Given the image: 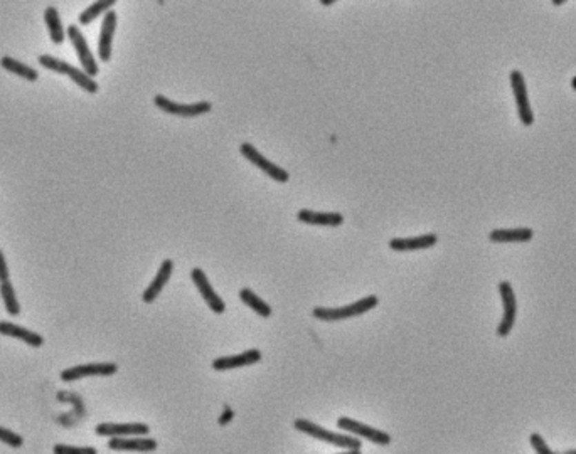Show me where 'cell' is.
Here are the masks:
<instances>
[{
    "label": "cell",
    "instance_id": "1",
    "mask_svg": "<svg viewBox=\"0 0 576 454\" xmlns=\"http://www.w3.org/2000/svg\"><path fill=\"white\" fill-rule=\"evenodd\" d=\"M293 427H295L297 431H300V433L314 437V440L327 442V444H332V446H337V448L347 449V451L361 449V446H362V442L357 441L354 436H349V434L332 433V431L315 424V422H312V421H307V419H295Z\"/></svg>",
    "mask_w": 576,
    "mask_h": 454
},
{
    "label": "cell",
    "instance_id": "2",
    "mask_svg": "<svg viewBox=\"0 0 576 454\" xmlns=\"http://www.w3.org/2000/svg\"><path fill=\"white\" fill-rule=\"evenodd\" d=\"M375 307H377V296L369 295V296H366V298L356 301V303L346 305V307H339V308L317 307L312 310V315H314L317 320H322V322H341V320L359 316L362 315V313L373 310Z\"/></svg>",
    "mask_w": 576,
    "mask_h": 454
},
{
    "label": "cell",
    "instance_id": "3",
    "mask_svg": "<svg viewBox=\"0 0 576 454\" xmlns=\"http://www.w3.org/2000/svg\"><path fill=\"white\" fill-rule=\"evenodd\" d=\"M39 64L41 66H44L46 70L59 72V74H66L68 78H71L76 85L81 86L83 90L88 91V93H97L98 91V85L93 78H90L85 71H81V70H78V68L71 66V64L64 63V61H59V59H56V57L44 54V56H39Z\"/></svg>",
    "mask_w": 576,
    "mask_h": 454
},
{
    "label": "cell",
    "instance_id": "4",
    "mask_svg": "<svg viewBox=\"0 0 576 454\" xmlns=\"http://www.w3.org/2000/svg\"><path fill=\"white\" fill-rule=\"evenodd\" d=\"M337 426L341 427L342 431H346V433L352 434L354 437H364V440L375 442L377 446H389L393 441L391 436H389L388 433H384V431L376 429V427H371L368 424H362V422L354 421V419L350 417H341L337 421Z\"/></svg>",
    "mask_w": 576,
    "mask_h": 454
},
{
    "label": "cell",
    "instance_id": "5",
    "mask_svg": "<svg viewBox=\"0 0 576 454\" xmlns=\"http://www.w3.org/2000/svg\"><path fill=\"white\" fill-rule=\"evenodd\" d=\"M499 293H501L502 303H504V316H502L501 323L497 327L499 337H507L513 330L514 323H516V313H517V300L514 288L510 286L509 281H501L499 283Z\"/></svg>",
    "mask_w": 576,
    "mask_h": 454
},
{
    "label": "cell",
    "instance_id": "6",
    "mask_svg": "<svg viewBox=\"0 0 576 454\" xmlns=\"http://www.w3.org/2000/svg\"><path fill=\"white\" fill-rule=\"evenodd\" d=\"M239 152H241V155L245 156L248 162L253 163V165L258 167L261 172H265V174L268 175V177H272L273 180L281 182V184H284V182H288V177H290L288 172L281 169V167L275 165V163L270 162L268 158H265V156L259 154V152L251 143H241Z\"/></svg>",
    "mask_w": 576,
    "mask_h": 454
},
{
    "label": "cell",
    "instance_id": "7",
    "mask_svg": "<svg viewBox=\"0 0 576 454\" xmlns=\"http://www.w3.org/2000/svg\"><path fill=\"white\" fill-rule=\"evenodd\" d=\"M154 105L157 106L162 112L174 114V116H182V118H190V116H199V114L209 113L211 112L212 105L209 101H199L194 103V105H181V103L170 101L169 98L162 96V94H157L154 98Z\"/></svg>",
    "mask_w": 576,
    "mask_h": 454
},
{
    "label": "cell",
    "instance_id": "8",
    "mask_svg": "<svg viewBox=\"0 0 576 454\" xmlns=\"http://www.w3.org/2000/svg\"><path fill=\"white\" fill-rule=\"evenodd\" d=\"M509 78H510V86H513V91H514V98H516V103H517L519 118H521L522 125L531 127V125L534 123V113L531 110V105H529L528 87H526L524 76H522L521 71L514 70V71H510Z\"/></svg>",
    "mask_w": 576,
    "mask_h": 454
},
{
    "label": "cell",
    "instance_id": "9",
    "mask_svg": "<svg viewBox=\"0 0 576 454\" xmlns=\"http://www.w3.org/2000/svg\"><path fill=\"white\" fill-rule=\"evenodd\" d=\"M68 36H70L71 43L75 45L76 54H78L79 63H81L83 66V71H85L90 78H95V76L98 74V64L97 61H95L93 52L88 48V43L85 36L81 34V30L76 28V25H70V28H68Z\"/></svg>",
    "mask_w": 576,
    "mask_h": 454
},
{
    "label": "cell",
    "instance_id": "10",
    "mask_svg": "<svg viewBox=\"0 0 576 454\" xmlns=\"http://www.w3.org/2000/svg\"><path fill=\"white\" fill-rule=\"evenodd\" d=\"M118 372V365L106 362V364H86L71 367L61 372V379L64 382H72V380L85 379V377H108Z\"/></svg>",
    "mask_w": 576,
    "mask_h": 454
},
{
    "label": "cell",
    "instance_id": "11",
    "mask_svg": "<svg viewBox=\"0 0 576 454\" xmlns=\"http://www.w3.org/2000/svg\"><path fill=\"white\" fill-rule=\"evenodd\" d=\"M98 436L105 437H143L150 433V427L143 422H130V424H113V422H101L95 427Z\"/></svg>",
    "mask_w": 576,
    "mask_h": 454
},
{
    "label": "cell",
    "instance_id": "12",
    "mask_svg": "<svg viewBox=\"0 0 576 454\" xmlns=\"http://www.w3.org/2000/svg\"><path fill=\"white\" fill-rule=\"evenodd\" d=\"M190 280L194 281V285H196V288L199 289L202 298H204L206 303H208V307L211 308L212 311L219 313V315L226 311V303H224L223 298H221V296L215 291V288H212L211 283H209L204 271H202L201 268H194L192 271H190Z\"/></svg>",
    "mask_w": 576,
    "mask_h": 454
},
{
    "label": "cell",
    "instance_id": "13",
    "mask_svg": "<svg viewBox=\"0 0 576 454\" xmlns=\"http://www.w3.org/2000/svg\"><path fill=\"white\" fill-rule=\"evenodd\" d=\"M261 360V352L257 349H251L248 352H243L239 355H230V357H217L212 360V369L217 372L223 370H232L239 367H248V365H255Z\"/></svg>",
    "mask_w": 576,
    "mask_h": 454
},
{
    "label": "cell",
    "instance_id": "14",
    "mask_svg": "<svg viewBox=\"0 0 576 454\" xmlns=\"http://www.w3.org/2000/svg\"><path fill=\"white\" fill-rule=\"evenodd\" d=\"M157 446V441L152 437H112V441H108V448L113 451L152 453Z\"/></svg>",
    "mask_w": 576,
    "mask_h": 454
},
{
    "label": "cell",
    "instance_id": "15",
    "mask_svg": "<svg viewBox=\"0 0 576 454\" xmlns=\"http://www.w3.org/2000/svg\"><path fill=\"white\" fill-rule=\"evenodd\" d=\"M115 29H117V14H115V10H108L101 25L100 41H98V54H100V59L103 61V63H108L110 57H112V43H113V34H115Z\"/></svg>",
    "mask_w": 576,
    "mask_h": 454
},
{
    "label": "cell",
    "instance_id": "16",
    "mask_svg": "<svg viewBox=\"0 0 576 454\" xmlns=\"http://www.w3.org/2000/svg\"><path fill=\"white\" fill-rule=\"evenodd\" d=\"M174 271V261L172 259H166V261L160 265V268L157 271V274H155L154 281H152L150 285H148V288L145 289L143 295H142V300L145 303H154L155 300H157V296L162 293V289L166 288L167 281L170 280V274H172Z\"/></svg>",
    "mask_w": 576,
    "mask_h": 454
},
{
    "label": "cell",
    "instance_id": "17",
    "mask_svg": "<svg viewBox=\"0 0 576 454\" xmlns=\"http://www.w3.org/2000/svg\"><path fill=\"white\" fill-rule=\"evenodd\" d=\"M297 219H299L300 223L310 224V226L335 227V226H341V224L344 223V217H342V214H339V212H315V211H308V209H302V211H299V214H297Z\"/></svg>",
    "mask_w": 576,
    "mask_h": 454
},
{
    "label": "cell",
    "instance_id": "18",
    "mask_svg": "<svg viewBox=\"0 0 576 454\" xmlns=\"http://www.w3.org/2000/svg\"><path fill=\"white\" fill-rule=\"evenodd\" d=\"M437 241H438L437 234H425V236H418V238L391 239V241H389V247H391L393 251H398V253H404V251L426 249V247L435 246Z\"/></svg>",
    "mask_w": 576,
    "mask_h": 454
},
{
    "label": "cell",
    "instance_id": "19",
    "mask_svg": "<svg viewBox=\"0 0 576 454\" xmlns=\"http://www.w3.org/2000/svg\"><path fill=\"white\" fill-rule=\"evenodd\" d=\"M534 231L531 227H514V229H494L490 231L489 239L492 243H526L531 241Z\"/></svg>",
    "mask_w": 576,
    "mask_h": 454
},
{
    "label": "cell",
    "instance_id": "20",
    "mask_svg": "<svg viewBox=\"0 0 576 454\" xmlns=\"http://www.w3.org/2000/svg\"><path fill=\"white\" fill-rule=\"evenodd\" d=\"M0 333L6 335V337H12L17 338V340L26 342L30 347H41L44 343V338L39 333H34V331L26 330V328L9 322H0Z\"/></svg>",
    "mask_w": 576,
    "mask_h": 454
},
{
    "label": "cell",
    "instance_id": "21",
    "mask_svg": "<svg viewBox=\"0 0 576 454\" xmlns=\"http://www.w3.org/2000/svg\"><path fill=\"white\" fill-rule=\"evenodd\" d=\"M239 298H241L246 307H250L255 313H258L261 318H268V316L272 315V307H270L266 301L259 298L257 293L251 291L250 288H243L241 291H239Z\"/></svg>",
    "mask_w": 576,
    "mask_h": 454
},
{
    "label": "cell",
    "instance_id": "22",
    "mask_svg": "<svg viewBox=\"0 0 576 454\" xmlns=\"http://www.w3.org/2000/svg\"><path fill=\"white\" fill-rule=\"evenodd\" d=\"M44 21L46 25L49 29V36H51V41L54 44H61L64 41V28L61 24V19L58 10L54 7H48L44 12Z\"/></svg>",
    "mask_w": 576,
    "mask_h": 454
},
{
    "label": "cell",
    "instance_id": "23",
    "mask_svg": "<svg viewBox=\"0 0 576 454\" xmlns=\"http://www.w3.org/2000/svg\"><path fill=\"white\" fill-rule=\"evenodd\" d=\"M0 66H2L3 70H7L9 72H14V74L21 76V78L28 79V81H36V79L39 78V74H37L36 70L26 66V64L21 63V61L12 59V57H9V56H6V57H2V59H0Z\"/></svg>",
    "mask_w": 576,
    "mask_h": 454
},
{
    "label": "cell",
    "instance_id": "24",
    "mask_svg": "<svg viewBox=\"0 0 576 454\" xmlns=\"http://www.w3.org/2000/svg\"><path fill=\"white\" fill-rule=\"evenodd\" d=\"M113 6H115V0H98V2L91 3L86 10H83V12L79 14V22H81L83 25H88L90 22H93L98 15L112 9Z\"/></svg>",
    "mask_w": 576,
    "mask_h": 454
},
{
    "label": "cell",
    "instance_id": "25",
    "mask_svg": "<svg viewBox=\"0 0 576 454\" xmlns=\"http://www.w3.org/2000/svg\"><path fill=\"white\" fill-rule=\"evenodd\" d=\"M0 295H2V300H3V305H6V310L9 315H19L21 313V307H19V301L15 298V291H14V286L9 283V281H6V283L0 285Z\"/></svg>",
    "mask_w": 576,
    "mask_h": 454
},
{
    "label": "cell",
    "instance_id": "26",
    "mask_svg": "<svg viewBox=\"0 0 576 454\" xmlns=\"http://www.w3.org/2000/svg\"><path fill=\"white\" fill-rule=\"evenodd\" d=\"M0 442L10 446V448H22L24 440H22V436L15 434L14 431H9V429H6V427L0 426Z\"/></svg>",
    "mask_w": 576,
    "mask_h": 454
},
{
    "label": "cell",
    "instance_id": "27",
    "mask_svg": "<svg viewBox=\"0 0 576 454\" xmlns=\"http://www.w3.org/2000/svg\"><path fill=\"white\" fill-rule=\"evenodd\" d=\"M54 454H98L95 448H76V446L56 444Z\"/></svg>",
    "mask_w": 576,
    "mask_h": 454
},
{
    "label": "cell",
    "instance_id": "28",
    "mask_svg": "<svg viewBox=\"0 0 576 454\" xmlns=\"http://www.w3.org/2000/svg\"><path fill=\"white\" fill-rule=\"evenodd\" d=\"M529 441H531V446L534 448V451H536V454H555V453L551 451V449L548 448L546 441H544L543 437H541L537 433L531 434V437H529Z\"/></svg>",
    "mask_w": 576,
    "mask_h": 454
},
{
    "label": "cell",
    "instance_id": "29",
    "mask_svg": "<svg viewBox=\"0 0 576 454\" xmlns=\"http://www.w3.org/2000/svg\"><path fill=\"white\" fill-rule=\"evenodd\" d=\"M232 417H235V412L231 411L230 406H224V414L221 415L219 421H217V424H219V426L230 424V422L232 421Z\"/></svg>",
    "mask_w": 576,
    "mask_h": 454
},
{
    "label": "cell",
    "instance_id": "30",
    "mask_svg": "<svg viewBox=\"0 0 576 454\" xmlns=\"http://www.w3.org/2000/svg\"><path fill=\"white\" fill-rule=\"evenodd\" d=\"M0 281H2V283L9 281V268H7L6 258H3L2 251H0Z\"/></svg>",
    "mask_w": 576,
    "mask_h": 454
},
{
    "label": "cell",
    "instance_id": "31",
    "mask_svg": "<svg viewBox=\"0 0 576 454\" xmlns=\"http://www.w3.org/2000/svg\"><path fill=\"white\" fill-rule=\"evenodd\" d=\"M339 454H362L361 449H352V451H346V453H339Z\"/></svg>",
    "mask_w": 576,
    "mask_h": 454
},
{
    "label": "cell",
    "instance_id": "32",
    "mask_svg": "<svg viewBox=\"0 0 576 454\" xmlns=\"http://www.w3.org/2000/svg\"><path fill=\"white\" fill-rule=\"evenodd\" d=\"M334 3V0H322V6H332Z\"/></svg>",
    "mask_w": 576,
    "mask_h": 454
},
{
    "label": "cell",
    "instance_id": "33",
    "mask_svg": "<svg viewBox=\"0 0 576 454\" xmlns=\"http://www.w3.org/2000/svg\"><path fill=\"white\" fill-rule=\"evenodd\" d=\"M571 85H573V87L576 90V76L573 78V81H571Z\"/></svg>",
    "mask_w": 576,
    "mask_h": 454
},
{
    "label": "cell",
    "instance_id": "34",
    "mask_svg": "<svg viewBox=\"0 0 576 454\" xmlns=\"http://www.w3.org/2000/svg\"><path fill=\"white\" fill-rule=\"evenodd\" d=\"M566 454H576V451H570V453H566Z\"/></svg>",
    "mask_w": 576,
    "mask_h": 454
}]
</instances>
